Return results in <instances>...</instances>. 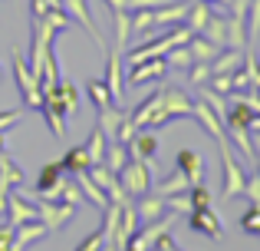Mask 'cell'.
<instances>
[{
  "instance_id": "277c9868",
  "label": "cell",
  "mask_w": 260,
  "mask_h": 251,
  "mask_svg": "<svg viewBox=\"0 0 260 251\" xmlns=\"http://www.w3.org/2000/svg\"><path fill=\"white\" fill-rule=\"evenodd\" d=\"M217 149H221V165H224V199H237V195H244V185H247V172H244V165L234 159V152H231V142H217Z\"/></svg>"
},
{
  "instance_id": "52a82bcc",
  "label": "cell",
  "mask_w": 260,
  "mask_h": 251,
  "mask_svg": "<svg viewBox=\"0 0 260 251\" xmlns=\"http://www.w3.org/2000/svg\"><path fill=\"white\" fill-rule=\"evenodd\" d=\"M86 172H89V179H92L95 185H99L102 192L109 195V202H115V205H125V202H128V195H125V188H122L119 175H115L112 169L106 165V162H92Z\"/></svg>"
},
{
  "instance_id": "8d00e7d4",
  "label": "cell",
  "mask_w": 260,
  "mask_h": 251,
  "mask_svg": "<svg viewBox=\"0 0 260 251\" xmlns=\"http://www.w3.org/2000/svg\"><path fill=\"white\" fill-rule=\"evenodd\" d=\"M241 228L247 235H257V238H260V205H250L247 212L241 215Z\"/></svg>"
},
{
  "instance_id": "603a6c76",
  "label": "cell",
  "mask_w": 260,
  "mask_h": 251,
  "mask_svg": "<svg viewBox=\"0 0 260 251\" xmlns=\"http://www.w3.org/2000/svg\"><path fill=\"white\" fill-rule=\"evenodd\" d=\"M0 188H4V192L23 188V169H20L7 152H0Z\"/></svg>"
},
{
  "instance_id": "7c38bea8",
  "label": "cell",
  "mask_w": 260,
  "mask_h": 251,
  "mask_svg": "<svg viewBox=\"0 0 260 251\" xmlns=\"http://www.w3.org/2000/svg\"><path fill=\"white\" fill-rule=\"evenodd\" d=\"M63 10L70 13L73 20H76L79 26L89 33V40H92L99 50H106V40H102V33H99V26H95V20H92V13H89V4L86 0H63Z\"/></svg>"
},
{
  "instance_id": "60d3db41",
  "label": "cell",
  "mask_w": 260,
  "mask_h": 251,
  "mask_svg": "<svg viewBox=\"0 0 260 251\" xmlns=\"http://www.w3.org/2000/svg\"><path fill=\"white\" fill-rule=\"evenodd\" d=\"M0 251H17L13 245V225L7 221V225H0Z\"/></svg>"
},
{
  "instance_id": "9a60e30c",
  "label": "cell",
  "mask_w": 260,
  "mask_h": 251,
  "mask_svg": "<svg viewBox=\"0 0 260 251\" xmlns=\"http://www.w3.org/2000/svg\"><path fill=\"white\" fill-rule=\"evenodd\" d=\"M188 10H191V0H168V4H161V7H152L155 30H158V26H178V23H184Z\"/></svg>"
},
{
  "instance_id": "1f68e13d",
  "label": "cell",
  "mask_w": 260,
  "mask_h": 251,
  "mask_svg": "<svg viewBox=\"0 0 260 251\" xmlns=\"http://www.w3.org/2000/svg\"><path fill=\"white\" fill-rule=\"evenodd\" d=\"M165 63H168V70H191V66H194V57H191L188 43L168 50V53H165Z\"/></svg>"
},
{
  "instance_id": "e0dca14e",
  "label": "cell",
  "mask_w": 260,
  "mask_h": 251,
  "mask_svg": "<svg viewBox=\"0 0 260 251\" xmlns=\"http://www.w3.org/2000/svg\"><path fill=\"white\" fill-rule=\"evenodd\" d=\"M122 70H125L122 50H112L109 53V66H106V86H109V93H112L115 103H119L122 93H125V76H122Z\"/></svg>"
},
{
  "instance_id": "ee69618b",
  "label": "cell",
  "mask_w": 260,
  "mask_h": 251,
  "mask_svg": "<svg viewBox=\"0 0 260 251\" xmlns=\"http://www.w3.org/2000/svg\"><path fill=\"white\" fill-rule=\"evenodd\" d=\"M204 4H211V7H224V10H228L231 0H204Z\"/></svg>"
},
{
  "instance_id": "ba28073f",
  "label": "cell",
  "mask_w": 260,
  "mask_h": 251,
  "mask_svg": "<svg viewBox=\"0 0 260 251\" xmlns=\"http://www.w3.org/2000/svg\"><path fill=\"white\" fill-rule=\"evenodd\" d=\"M7 218H10L13 228L23 225V221L40 218L37 199H30V195H26V188H10V192H7Z\"/></svg>"
},
{
  "instance_id": "ac0fdd59",
  "label": "cell",
  "mask_w": 260,
  "mask_h": 251,
  "mask_svg": "<svg viewBox=\"0 0 260 251\" xmlns=\"http://www.w3.org/2000/svg\"><path fill=\"white\" fill-rule=\"evenodd\" d=\"M158 109H161V90H152L132 113H128V123H132L135 129H148V123H152V116Z\"/></svg>"
},
{
  "instance_id": "bcb514c9",
  "label": "cell",
  "mask_w": 260,
  "mask_h": 251,
  "mask_svg": "<svg viewBox=\"0 0 260 251\" xmlns=\"http://www.w3.org/2000/svg\"><path fill=\"white\" fill-rule=\"evenodd\" d=\"M99 251H119V248H115V245H109V241H102V248Z\"/></svg>"
},
{
  "instance_id": "f6af8a7d",
  "label": "cell",
  "mask_w": 260,
  "mask_h": 251,
  "mask_svg": "<svg viewBox=\"0 0 260 251\" xmlns=\"http://www.w3.org/2000/svg\"><path fill=\"white\" fill-rule=\"evenodd\" d=\"M250 132H260V116H254V119H250Z\"/></svg>"
},
{
  "instance_id": "5bb4252c",
  "label": "cell",
  "mask_w": 260,
  "mask_h": 251,
  "mask_svg": "<svg viewBox=\"0 0 260 251\" xmlns=\"http://www.w3.org/2000/svg\"><path fill=\"white\" fill-rule=\"evenodd\" d=\"M63 179H66V169L63 162H46L37 175V192L43 199H59V188H63Z\"/></svg>"
},
{
  "instance_id": "8992f818",
  "label": "cell",
  "mask_w": 260,
  "mask_h": 251,
  "mask_svg": "<svg viewBox=\"0 0 260 251\" xmlns=\"http://www.w3.org/2000/svg\"><path fill=\"white\" fill-rule=\"evenodd\" d=\"M128 155L132 159H139V162H145L148 169H152V175H161L158 172V135L155 132H148V129H139V132L128 139Z\"/></svg>"
},
{
  "instance_id": "9c48e42d",
  "label": "cell",
  "mask_w": 260,
  "mask_h": 251,
  "mask_svg": "<svg viewBox=\"0 0 260 251\" xmlns=\"http://www.w3.org/2000/svg\"><path fill=\"white\" fill-rule=\"evenodd\" d=\"M175 221H178V215L172 212V208H168V212H165V215H161V218H155V221H148V225H145V228H139V232H135V235H132V245H135V248H139V251H148V248H152V245H155V241H158V238H161V235H168V228H172V225H175Z\"/></svg>"
},
{
  "instance_id": "ffe728a7",
  "label": "cell",
  "mask_w": 260,
  "mask_h": 251,
  "mask_svg": "<svg viewBox=\"0 0 260 251\" xmlns=\"http://www.w3.org/2000/svg\"><path fill=\"white\" fill-rule=\"evenodd\" d=\"M135 212H139V218L142 221H155V218H161V215L168 212V199L165 195H142V199H135Z\"/></svg>"
},
{
  "instance_id": "b9f144b4",
  "label": "cell",
  "mask_w": 260,
  "mask_h": 251,
  "mask_svg": "<svg viewBox=\"0 0 260 251\" xmlns=\"http://www.w3.org/2000/svg\"><path fill=\"white\" fill-rule=\"evenodd\" d=\"M99 248H102V235H99V232H92L89 238L79 241V248H73V251H99Z\"/></svg>"
},
{
  "instance_id": "2e32d148",
  "label": "cell",
  "mask_w": 260,
  "mask_h": 251,
  "mask_svg": "<svg viewBox=\"0 0 260 251\" xmlns=\"http://www.w3.org/2000/svg\"><path fill=\"white\" fill-rule=\"evenodd\" d=\"M46 235H50L46 221L43 218H33V221H23V225L13 228V245H17V251H26V248L37 245V241H43Z\"/></svg>"
},
{
  "instance_id": "f546056e",
  "label": "cell",
  "mask_w": 260,
  "mask_h": 251,
  "mask_svg": "<svg viewBox=\"0 0 260 251\" xmlns=\"http://www.w3.org/2000/svg\"><path fill=\"white\" fill-rule=\"evenodd\" d=\"M102 162H106V165L112 169L115 175H119L122 165L128 162V146H125V142H119V139H112V142L106 146V159H102Z\"/></svg>"
},
{
  "instance_id": "30bf717a",
  "label": "cell",
  "mask_w": 260,
  "mask_h": 251,
  "mask_svg": "<svg viewBox=\"0 0 260 251\" xmlns=\"http://www.w3.org/2000/svg\"><path fill=\"white\" fill-rule=\"evenodd\" d=\"M128 70H132L125 76L128 86H145V83H158L168 73V63H165V57H152V60H142V63L128 66Z\"/></svg>"
},
{
  "instance_id": "7402d4cb",
  "label": "cell",
  "mask_w": 260,
  "mask_h": 251,
  "mask_svg": "<svg viewBox=\"0 0 260 251\" xmlns=\"http://www.w3.org/2000/svg\"><path fill=\"white\" fill-rule=\"evenodd\" d=\"M125 119H128V113L122 109V106H115V103H112V106H106V109H99V123H95V126H99L102 132L109 135V139H115Z\"/></svg>"
},
{
  "instance_id": "7dc6e473",
  "label": "cell",
  "mask_w": 260,
  "mask_h": 251,
  "mask_svg": "<svg viewBox=\"0 0 260 251\" xmlns=\"http://www.w3.org/2000/svg\"><path fill=\"white\" fill-rule=\"evenodd\" d=\"M0 152H7V139H4V132H0Z\"/></svg>"
},
{
  "instance_id": "74e56055",
  "label": "cell",
  "mask_w": 260,
  "mask_h": 251,
  "mask_svg": "<svg viewBox=\"0 0 260 251\" xmlns=\"http://www.w3.org/2000/svg\"><path fill=\"white\" fill-rule=\"evenodd\" d=\"M244 195H247V202H250V205H260V175H247Z\"/></svg>"
},
{
  "instance_id": "4fadbf2b",
  "label": "cell",
  "mask_w": 260,
  "mask_h": 251,
  "mask_svg": "<svg viewBox=\"0 0 260 251\" xmlns=\"http://www.w3.org/2000/svg\"><path fill=\"white\" fill-rule=\"evenodd\" d=\"M191 119H194V123L201 126V129H204V132H208L214 142H224V139H228V132H224V123H221V116H217V113L211 109V106L204 103V99H198V103L191 106Z\"/></svg>"
},
{
  "instance_id": "7bdbcfd3",
  "label": "cell",
  "mask_w": 260,
  "mask_h": 251,
  "mask_svg": "<svg viewBox=\"0 0 260 251\" xmlns=\"http://www.w3.org/2000/svg\"><path fill=\"white\" fill-rule=\"evenodd\" d=\"M46 10H50V4H46V0H30V20L46 17Z\"/></svg>"
},
{
  "instance_id": "44dd1931",
  "label": "cell",
  "mask_w": 260,
  "mask_h": 251,
  "mask_svg": "<svg viewBox=\"0 0 260 251\" xmlns=\"http://www.w3.org/2000/svg\"><path fill=\"white\" fill-rule=\"evenodd\" d=\"M237 66H244V50H237V46H224V50L208 63V70H211V76H214V73H234Z\"/></svg>"
},
{
  "instance_id": "484cf974",
  "label": "cell",
  "mask_w": 260,
  "mask_h": 251,
  "mask_svg": "<svg viewBox=\"0 0 260 251\" xmlns=\"http://www.w3.org/2000/svg\"><path fill=\"white\" fill-rule=\"evenodd\" d=\"M76 182H79V192H83V199H86V202H92V205L99 208V212H106V205H109V195L102 192V188L95 185L92 179H89V172H79V175H76Z\"/></svg>"
},
{
  "instance_id": "5b68a950",
  "label": "cell",
  "mask_w": 260,
  "mask_h": 251,
  "mask_svg": "<svg viewBox=\"0 0 260 251\" xmlns=\"http://www.w3.org/2000/svg\"><path fill=\"white\" fill-rule=\"evenodd\" d=\"M37 212H40V218L46 221L50 232H63V228L76 218L79 208L70 205V202H63V199H43V195H40L37 199Z\"/></svg>"
},
{
  "instance_id": "d6a6232c",
  "label": "cell",
  "mask_w": 260,
  "mask_h": 251,
  "mask_svg": "<svg viewBox=\"0 0 260 251\" xmlns=\"http://www.w3.org/2000/svg\"><path fill=\"white\" fill-rule=\"evenodd\" d=\"M59 99H63V106H66V113H76L79 109V86L73 83V79H66V76H59Z\"/></svg>"
},
{
  "instance_id": "f1b7e54d",
  "label": "cell",
  "mask_w": 260,
  "mask_h": 251,
  "mask_svg": "<svg viewBox=\"0 0 260 251\" xmlns=\"http://www.w3.org/2000/svg\"><path fill=\"white\" fill-rule=\"evenodd\" d=\"M63 169L70 175H79V172H86L89 165H92V162H89V155H86V146H73V149H66V155L63 159Z\"/></svg>"
},
{
  "instance_id": "f35d334b",
  "label": "cell",
  "mask_w": 260,
  "mask_h": 251,
  "mask_svg": "<svg viewBox=\"0 0 260 251\" xmlns=\"http://www.w3.org/2000/svg\"><path fill=\"white\" fill-rule=\"evenodd\" d=\"M208 76H211L208 63H194V66H191V70H188V79H191V83H194V86H204V83H208Z\"/></svg>"
},
{
  "instance_id": "8fae6325",
  "label": "cell",
  "mask_w": 260,
  "mask_h": 251,
  "mask_svg": "<svg viewBox=\"0 0 260 251\" xmlns=\"http://www.w3.org/2000/svg\"><path fill=\"white\" fill-rule=\"evenodd\" d=\"M188 228L198 232V235H208V238H214V241L224 238L221 218H217V212L211 205L208 208H191V212H188Z\"/></svg>"
},
{
  "instance_id": "d590c367",
  "label": "cell",
  "mask_w": 260,
  "mask_h": 251,
  "mask_svg": "<svg viewBox=\"0 0 260 251\" xmlns=\"http://www.w3.org/2000/svg\"><path fill=\"white\" fill-rule=\"evenodd\" d=\"M188 202H191V208H208V205H211V188L204 185V182L191 185V188H188Z\"/></svg>"
},
{
  "instance_id": "83f0119b",
  "label": "cell",
  "mask_w": 260,
  "mask_h": 251,
  "mask_svg": "<svg viewBox=\"0 0 260 251\" xmlns=\"http://www.w3.org/2000/svg\"><path fill=\"white\" fill-rule=\"evenodd\" d=\"M86 96H89V103L95 106V113L115 103L112 93H109V86H106V79H89V83H86Z\"/></svg>"
},
{
  "instance_id": "4dcf8cb0",
  "label": "cell",
  "mask_w": 260,
  "mask_h": 251,
  "mask_svg": "<svg viewBox=\"0 0 260 251\" xmlns=\"http://www.w3.org/2000/svg\"><path fill=\"white\" fill-rule=\"evenodd\" d=\"M83 146H86L89 162H102V159H106V132H102L99 126H95L92 132H89V139L83 142Z\"/></svg>"
},
{
  "instance_id": "4316f807",
  "label": "cell",
  "mask_w": 260,
  "mask_h": 251,
  "mask_svg": "<svg viewBox=\"0 0 260 251\" xmlns=\"http://www.w3.org/2000/svg\"><path fill=\"white\" fill-rule=\"evenodd\" d=\"M115 20V50H128V37H132V13L128 10H112Z\"/></svg>"
},
{
  "instance_id": "836d02e7",
  "label": "cell",
  "mask_w": 260,
  "mask_h": 251,
  "mask_svg": "<svg viewBox=\"0 0 260 251\" xmlns=\"http://www.w3.org/2000/svg\"><path fill=\"white\" fill-rule=\"evenodd\" d=\"M228 142H234L241 149L244 159H254V139H250V129H228Z\"/></svg>"
},
{
  "instance_id": "7a4b0ae2",
  "label": "cell",
  "mask_w": 260,
  "mask_h": 251,
  "mask_svg": "<svg viewBox=\"0 0 260 251\" xmlns=\"http://www.w3.org/2000/svg\"><path fill=\"white\" fill-rule=\"evenodd\" d=\"M191 96L184 90H175V86H168V90H161V109L152 116V129H161L168 126L172 119H191Z\"/></svg>"
},
{
  "instance_id": "c3c4849f",
  "label": "cell",
  "mask_w": 260,
  "mask_h": 251,
  "mask_svg": "<svg viewBox=\"0 0 260 251\" xmlns=\"http://www.w3.org/2000/svg\"><path fill=\"white\" fill-rule=\"evenodd\" d=\"M0 73H4V70H0Z\"/></svg>"
},
{
  "instance_id": "e575fe53",
  "label": "cell",
  "mask_w": 260,
  "mask_h": 251,
  "mask_svg": "<svg viewBox=\"0 0 260 251\" xmlns=\"http://www.w3.org/2000/svg\"><path fill=\"white\" fill-rule=\"evenodd\" d=\"M59 199H63V202H70V205H83V192H79V182L76 179H63V188H59Z\"/></svg>"
},
{
  "instance_id": "d4e9b609",
  "label": "cell",
  "mask_w": 260,
  "mask_h": 251,
  "mask_svg": "<svg viewBox=\"0 0 260 251\" xmlns=\"http://www.w3.org/2000/svg\"><path fill=\"white\" fill-rule=\"evenodd\" d=\"M188 50H191V57H194V63H211V60H214L217 53L224 50V46H217V43H211L208 37L194 33V37L188 40Z\"/></svg>"
},
{
  "instance_id": "cb8c5ba5",
  "label": "cell",
  "mask_w": 260,
  "mask_h": 251,
  "mask_svg": "<svg viewBox=\"0 0 260 251\" xmlns=\"http://www.w3.org/2000/svg\"><path fill=\"white\" fill-rule=\"evenodd\" d=\"M191 188V179L181 172V169H175V172H168V179H161L158 185H155V192L165 195V199H172V195H184Z\"/></svg>"
},
{
  "instance_id": "ab89813d",
  "label": "cell",
  "mask_w": 260,
  "mask_h": 251,
  "mask_svg": "<svg viewBox=\"0 0 260 251\" xmlns=\"http://www.w3.org/2000/svg\"><path fill=\"white\" fill-rule=\"evenodd\" d=\"M20 116H23V109H0V132H7L10 126H17Z\"/></svg>"
},
{
  "instance_id": "6da1fadb",
  "label": "cell",
  "mask_w": 260,
  "mask_h": 251,
  "mask_svg": "<svg viewBox=\"0 0 260 251\" xmlns=\"http://www.w3.org/2000/svg\"><path fill=\"white\" fill-rule=\"evenodd\" d=\"M10 66H13V79H17V90H20V96H23V103L30 106V109H40V106H43V86H40V76L30 70V63L23 60L20 50H13Z\"/></svg>"
},
{
  "instance_id": "3957f363",
  "label": "cell",
  "mask_w": 260,
  "mask_h": 251,
  "mask_svg": "<svg viewBox=\"0 0 260 251\" xmlns=\"http://www.w3.org/2000/svg\"><path fill=\"white\" fill-rule=\"evenodd\" d=\"M152 179H155L152 169H148L145 162L132 159V155H128V162L122 165V172H119V182H122V188H125V195H128L132 202L152 192Z\"/></svg>"
},
{
  "instance_id": "d6986e66",
  "label": "cell",
  "mask_w": 260,
  "mask_h": 251,
  "mask_svg": "<svg viewBox=\"0 0 260 251\" xmlns=\"http://www.w3.org/2000/svg\"><path fill=\"white\" fill-rule=\"evenodd\" d=\"M175 169H181L184 175L191 179V185H198V182H204V159L194 152V149H181L175 159Z\"/></svg>"
}]
</instances>
